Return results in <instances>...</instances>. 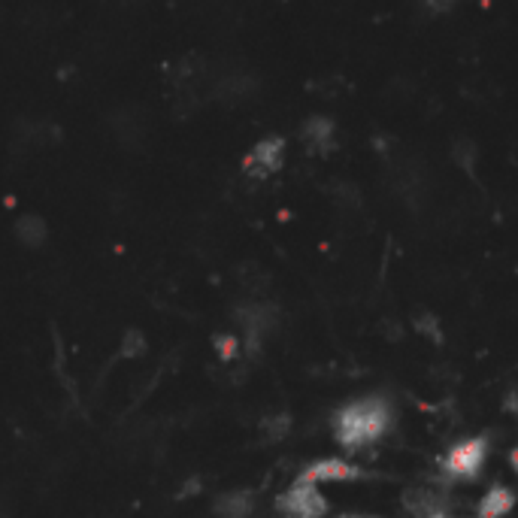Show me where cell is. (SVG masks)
Returning <instances> with one entry per match:
<instances>
[{"mask_svg": "<svg viewBox=\"0 0 518 518\" xmlns=\"http://www.w3.org/2000/svg\"><path fill=\"white\" fill-rule=\"evenodd\" d=\"M288 431H291V419H288V416H270V419H264V425H261V434H264V440H270V443L285 440Z\"/></svg>", "mask_w": 518, "mask_h": 518, "instance_id": "obj_14", "label": "cell"}, {"mask_svg": "<svg viewBox=\"0 0 518 518\" xmlns=\"http://www.w3.org/2000/svg\"><path fill=\"white\" fill-rule=\"evenodd\" d=\"M219 518H255V497L249 491H228L216 500Z\"/></svg>", "mask_w": 518, "mask_h": 518, "instance_id": "obj_11", "label": "cell"}, {"mask_svg": "<svg viewBox=\"0 0 518 518\" xmlns=\"http://www.w3.org/2000/svg\"><path fill=\"white\" fill-rule=\"evenodd\" d=\"M300 140L306 143L309 152L328 155L334 149V143H337V125H334V119H328V116L306 119L303 128H300Z\"/></svg>", "mask_w": 518, "mask_h": 518, "instance_id": "obj_7", "label": "cell"}, {"mask_svg": "<svg viewBox=\"0 0 518 518\" xmlns=\"http://www.w3.org/2000/svg\"><path fill=\"white\" fill-rule=\"evenodd\" d=\"M216 349H219V355H222L225 361H231V358H237V352H240V340H237V337H219V340H216Z\"/></svg>", "mask_w": 518, "mask_h": 518, "instance_id": "obj_17", "label": "cell"}, {"mask_svg": "<svg viewBox=\"0 0 518 518\" xmlns=\"http://www.w3.org/2000/svg\"><path fill=\"white\" fill-rule=\"evenodd\" d=\"M255 79L249 76V73H243V70H231V73H225V76H219V82H216V97L219 100H225V103H243V100H249L252 94H255Z\"/></svg>", "mask_w": 518, "mask_h": 518, "instance_id": "obj_9", "label": "cell"}, {"mask_svg": "<svg viewBox=\"0 0 518 518\" xmlns=\"http://www.w3.org/2000/svg\"><path fill=\"white\" fill-rule=\"evenodd\" d=\"M143 349H146V337L137 334V331H131V334L122 340V352H125V355H140Z\"/></svg>", "mask_w": 518, "mask_h": 518, "instance_id": "obj_16", "label": "cell"}, {"mask_svg": "<svg viewBox=\"0 0 518 518\" xmlns=\"http://www.w3.org/2000/svg\"><path fill=\"white\" fill-rule=\"evenodd\" d=\"M406 509L412 512V518H425V515H434V512H449V503L443 494L431 491V488H416L406 494Z\"/></svg>", "mask_w": 518, "mask_h": 518, "instance_id": "obj_10", "label": "cell"}, {"mask_svg": "<svg viewBox=\"0 0 518 518\" xmlns=\"http://www.w3.org/2000/svg\"><path fill=\"white\" fill-rule=\"evenodd\" d=\"M279 512L285 518H325L328 515V500L319 491V485L297 479L282 497H279Z\"/></svg>", "mask_w": 518, "mask_h": 518, "instance_id": "obj_3", "label": "cell"}, {"mask_svg": "<svg viewBox=\"0 0 518 518\" xmlns=\"http://www.w3.org/2000/svg\"><path fill=\"white\" fill-rule=\"evenodd\" d=\"M240 322H243V346L249 355H258L264 337L276 328V309L270 303H246L240 309Z\"/></svg>", "mask_w": 518, "mask_h": 518, "instance_id": "obj_4", "label": "cell"}, {"mask_svg": "<svg viewBox=\"0 0 518 518\" xmlns=\"http://www.w3.org/2000/svg\"><path fill=\"white\" fill-rule=\"evenodd\" d=\"M509 467H512V470H515V476H518V446L509 452Z\"/></svg>", "mask_w": 518, "mask_h": 518, "instance_id": "obj_20", "label": "cell"}, {"mask_svg": "<svg viewBox=\"0 0 518 518\" xmlns=\"http://www.w3.org/2000/svg\"><path fill=\"white\" fill-rule=\"evenodd\" d=\"M282 161H285V140L282 137H264L246 155V173L255 179H267L270 173H276L282 167Z\"/></svg>", "mask_w": 518, "mask_h": 518, "instance_id": "obj_5", "label": "cell"}, {"mask_svg": "<svg viewBox=\"0 0 518 518\" xmlns=\"http://www.w3.org/2000/svg\"><path fill=\"white\" fill-rule=\"evenodd\" d=\"M358 476H361V470L355 464L343 461V458H319V461H313L300 473L303 482H313V485H322V482H355Z\"/></svg>", "mask_w": 518, "mask_h": 518, "instance_id": "obj_6", "label": "cell"}, {"mask_svg": "<svg viewBox=\"0 0 518 518\" xmlns=\"http://www.w3.org/2000/svg\"><path fill=\"white\" fill-rule=\"evenodd\" d=\"M416 331H419L422 337H428L431 343H437V346H440V343L446 340V337H443V325H440V322H437L434 316H428V313L416 319Z\"/></svg>", "mask_w": 518, "mask_h": 518, "instance_id": "obj_15", "label": "cell"}, {"mask_svg": "<svg viewBox=\"0 0 518 518\" xmlns=\"http://www.w3.org/2000/svg\"><path fill=\"white\" fill-rule=\"evenodd\" d=\"M476 158H479V152H476V143L473 140H455L452 143V161H455V167H461V170H473L476 167Z\"/></svg>", "mask_w": 518, "mask_h": 518, "instance_id": "obj_13", "label": "cell"}, {"mask_svg": "<svg viewBox=\"0 0 518 518\" xmlns=\"http://www.w3.org/2000/svg\"><path fill=\"white\" fill-rule=\"evenodd\" d=\"M394 422L391 403L385 397H361L346 403L337 416H334V440L349 449V452H361L373 443H379Z\"/></svg>", "mask_w": 518, "mask_h": 518, "instance_id": "obj_1", "label": "cell"}, {"mask_svg": "<svg viewBox=\"0 0 518 518\" xmlns=\"http://www.w3.org/2000/svg\"><path fill=\"white\" fill-rule=\"evenodd\" d=\"M455 4H458V0H425V7H428L431 13H449Z\"/></svg>", "mask_w": 518, "mask_h": 518, "instance_id": "obj_18", "label": "cell"}, {"mask_svg": "<svg viewBox=\"0 0 518 518\" xmlns=\"http://www.w3.org/2000/svg\"><path fill=\"white\" fill-rule=\"evenodd\" d=\"M503 409H506V412H518V388H512V391L506 394V400H503Z\"/></svg>", "mask_w": 518, "mask_h": 518, "instance_id": "obj_19", "label": "cell"}, {"mask_svg": "<svg viewBox=\"0 0 518 518\" xmlns=\"http://www.w3.org/2000/svg\"><path fill=\"white\" fill-rule=\"evenodd\" d=\"M16 237L28 246V249H40L49 237V228L40 216H22L16 222Z\"/></svg>", "mask_w": 518, "mask_h": 518, "instance_id": "obj_12", "label": "cell"}, {"mask_svg": "<svg viewBox=\"0 0 518 518\" xmlns=\"http://www.w3.org/2000/svg\"><path fill=\"white\" fill-rule=\"evenodd\" d=\"M485 461H488V437H467V440H458L443 455L440 470L452 482H473V479H479Z\"/></svg>", "mask_w": 518, "mask_h": 518, "instance_id": "obj_2", "label": "cell"}, {"mask_svg": "<svg viewBox=\"0 0 518 518\" xmlns=\"http://www.w3.org/2000/svg\"><path fill=\"white\" fill-rule=\"evenodd\" d=\"M515 491L506 488V485H491L479 503H476V518H506L512 509H515Z\"/></svg>", "mask_w": 518, "mask_h": 518, "instance_id": "obj_8", "label": "cell"}]
</instances>
